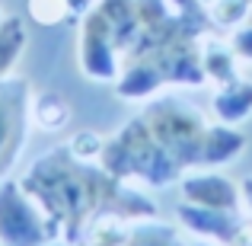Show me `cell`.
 Returning a JSON list of instances; mask_svg holds the SVG:
<instances>
[{
    "mask_svg": "<svg viewBox=\"0 0 252 246\" xmlns=\"http://www.w3.org/2000/svg\"><path fill=\"white\" fill-rule=\"evenodd\" d=\"M61 240L45 208L26 192L23 182L0 185V243L3 246H51Z\"/></svg>",
    "mask_w": 252,
    "mask_h": 246,
    "instance_id": "1",
    "label": "cell"
},
{
    "mask_svg": "<svg viewBox=\"0 0 252 246\" xmlns=\"http://www.w3.org/2000/svg\"><path fill=\"white\" fill-rule=\"evenodd\" d=\"M195 246H214V243H195Z\"/></svg>",
    "mask_w": 252,
    "mask_h": 246,
    "instance_id": "8",
    "label": "cell"
},
{
    "mask_svg": "<svg viewBox=\"0 0 252 246\" xmlns=\"http://www.w3.org/2000/svg\"><path fill=\"white\" fill-rule=\"evenodd\" d=\"M32 118H35L42 128L58 131L70 122V109L58 93H38V99L32 103Z\"/></svg>",
    "mask_w": 252,
    "mask_h": 246,
    "instance_id": "6",
    "label": "cell"
},
{
    "mask_svg": "<svg viewBox=\"0 0 252 246\" xmlns=\"http://www.w3.org/2000/svg\"><path fill=\"white\" fill-rule=\"evenodd\" d=\"M29 115H32V99L29 83L16 77H0V179L10 173L29 138Z\"/></svg>",
    "mask_w": 252,
    "mask_h": 246,
    "instance_id": "3",
    "label": "cell"
},
{
    "mask_svg": "<svg viewBox=\"0 0 252 246\" xmlns=\"http://www.w3.org/2000/svg\"><path fill=\"white\" fill-rule=\"evenodd\" d=\"M182 198L189 205H201V208L236 211L240 192L230 185V179L214 176V173H201V176H185L182 179Z\"/></svg>",
    "mask_w": 252,
    "mask_h": 246,
    "instance_id": "4",
    "label": "cell"
},
{
    "mask_svg": "<svg viewBox=\"0 0 252 246\" xmlns=\"http://www.w3.org/2000/svg\"><path fill=\"white\" fill-rule=\"evenodd\" d=\"M26 45V32L23 26H19V19H6L3 13H0V77L10 70V64L19 58V51H23Z\"/></svg>",
    "mask_w": 252,
    "mask_h": 246,
    "instance_id": "7",
    "label": "cell"
},
{
    "mask_svg": "<svg viewBox=\"0 0 252 246\" xmlns=\"http://www.w3.org/2000/svg\"><path fill=\"white\" fill-rule=\"evenodd\" d=\"M80 246H182V237L160 224L154 214H122V211H102L83 227Z\"/></svg>",
    "mask_w": 252,
    "mask_h": 246,
    "instance_id": "2",
    "label": "cell"
},
{
    "mask_svg": "<svg viewBox=\"0 0 252 246\" xmlns=\"http://www.w3.org/2000/svg\"><path fill=\"white\" fill-rule=\"evenodd\" d=\"M217 115L223 122H240L252 115V83H233L217 96Z\"/></svg>",
    "mask_w": 252,
    "mask_h": 246,
    "instance_id": "5",
    "label": "cell"
}]
</instances>
